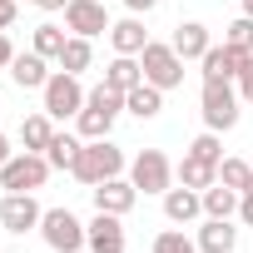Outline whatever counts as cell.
Returning a JSON list of instances; mask_svg holds the SVG:
<instances>
[{
	"label": "cell",
	"instance_id": "cell-24",
	"mask_svg": "<svg viewBox=\"0 0 253 253\" xmlns=\"http://www.w3.org/2000/svg\"><path fill=\"white\" fill-rule=\"evenodd\" d=\"M80 149H84V139H80V134H60V129H55V139H50L45 159H50V169H75Z\"/></svg>",
	"mask_w": 253,
	"mask_h": 253
},
{
	"label": "cell",
	"instance_id": "cell-17",
	"mask_svg": "<svg viewBox=\"0 0 253 253\" xmlns=\"http://www.w3.org/2000/svg\"><path fill=\"white\" fill-rule=\"evenodd\" d=\"M233 243H238V228H233L228 218H204V228H199V253H233Z\"/></svg>",
	"mask_w": 253,
	"mask_h": 253
},
{
	"label": "cell",
	"instance_id": "cell-13",
	"mask_svg": "<svg viewBox=\"0 0 253 253\" xmlns=\"http://www.w3.org/2000/svg\"><path fill=\"white\" fill-rule=\"evenodd\" d=\"M243 60H248V55H238L233 45H209V55H204L199 65H204V80H238Z\"/></svg>",
	"mask_w": 253,
	"mask_h": 253
},
{
	"label": "cell",
	"instance_id": "cell-9",
	"mask_svg": "<svg viewBox=\"0 0 253 253\" xmlns=\"http://www.w3.org/2000/svg\"><path fill=\"white\" fill-rule=\"evenodd\" d=\"M40 218H45V209L35 204V194H5L0 199V223L10 233H30V228H40Z\"/></svg>",
	"mask_w": 253,
	"mask_h": 253
},
{
	"label": "cell",
	"instance_id": "cell-38",
	"mask_svg": "<svg viewBox=\"0 0 253 253\" xmlns=\"http://www.w3.org/2000/svg\"><path fill=\"white\" fill-rule=\"evenodd\" d=\"M243 15H253V0H243Z\"/></svg>",
	"mask_w": 253,
	"mask_h": 253
},
{
	"label": "cell",
	"instance_id": "cell-6",
	"mask_svg": "<svg viewBox=\"0 0 253 253\" xmlns=\"http://www.w3.org/2000/svg\"><path fill=\"white\" fill-rule=\"evenodd\" d=\"M139 65H144V80H149V84H159V89H179V84H184V60H179V50H174V45L149 40V45H144V55H139Z\"/></svg>",
	"mask_w": 253,
	"mask_h": 253
},
{
	"label": "cell",
	"instance_id": "cell-19",
	"mask_svg": "<svg viewBox=\"0 0 253 253\" xmlns=\"http://www.w3.org/2000/svg\"><path fill=\"white\" fill-rule=\"evenodd\" d=\"M10 80L20 84V89H45V80H50V70H45V55H15L10 60Z\"/></svg>",
	"mask_w": 253,
	"mask_h": 253
},
{
	"label": "cell",
	"instance_id": "cell-18",
	"mask_svg": "<svg viewBox=\"0 0 253 253\" xmlns=\"http://www.w3.org/2000/svg\"><path fill=\"white\" fill-rule=\"evenodd\" d=\"M109 45H114V55H144V45H149V30L129 15V20H119V25H109Z\"/></svg>",
	"mask_w": 253,
	"mask_h": 253
},
{
	"label": "cell",
	"instance_id": "cell-32",
	"mask_svg": "<svg viewBox=\"0 0 253 253\" xmlns=\"http://www.w3.org/2000/svg\"><path fill=\"white\" fill-rule=\"evenodd\" d=\"M15 25V0H0V30Z\"/></svg>",
	"mask_w": 253,
	"mask_h": 253
},
{
	"label": "cell",
	"instance_id": "cell-25",
	"mask_svg": "<svg viewBox=\"0 0 253 253\" xmlns=\"http://www.w3.org/2000/svg\"><path fill=\"white\" fill-rule=\"evenodd\" d=\"M89 60H94L89 40H84V35H70V40H65V50H60V70H70V75H84V70H89Z\"/></svg>",
	"mask_w": 253,
	"mask_h": 253
},
{
	"label": "cell",
	"instance_id": "cell-39",
	"mask_svg": "<svg viewBox=\"0 0 253 253\" xmlns=\"http://www.w3.org/2000/svg\"><path fill=\"white\" fill-rule=\"evenodd\" d=\"M80 253H89V248H80Z\"/></svg>",
	"mask_w": 253,
	"mask_h": 253
},
{
	"label": "cell",
	"instance_id": "cell-2",
	"mask_svg": "<svg viewBox=\"0 0 253 253\" xmlns=\"http://www.w3.org/2000/svg\"><path fill=\"white\" fill-rule=\"evenodd\" d=\"M238 89H233V80H204V94H199V114H204V124L213 134H223V129H233L238 124Z\"/></svg>",
	"mask_w": 253,
	"mask_h": 253
},
{
	"label": "cell",
	"instance_id": "cell-8",
	"mask_svg": "<svg viewBox=\"0 0 253 253\" xmlns=\"http://www.w3.org/2000/svg\"><path fill=\"white\" fill-rule=\"evenodd\" d=\"M65 25H70V35H84V40L109 35V10H104V0H70V5H65Z\"/></svg>",
	"mask_w": 253,
	"mask_h": 253
},
{
	"label": "cell",
	"instance_id": "cell-26",
	"mask_svg": "<svg viewBox=\"0 0 253 253\" xmlns=\"http://www.w3.org/2000/svg\"><path fill=\"white\" fill-rule=\"evenodd\" d=\"M65 30L60 25H35V35H30V50L35 55H45V60H60V50H65Z\"/></svg>",
	"mask_w": 253,
	"mask_h": 253
},
{
	"label": "cell",
	"instance_id": "cell-3",
	"mask_svg": "<svg viewBox=\"0 0 253 253\" xmlns=\"http://www.w3.org/2000/svg\"><path fill=\"white\" fill-rule=\"evenodd\" d=\"M45 179H50V159H45V154H35V149L10 154V159H5V169H0V189H5V194H35Z\"/></svg>",
	"mask_w": 253,
	"mask_h": 253
},
{
	"label": "cell",
	"instance_id": "cell-27",
	"mask_svg": "<svg viewBox=\"0 0 253 253\" xmlns=\"http://www.w3.org/2000/svg\"><path fill=\"white\" fill-rule=\"evenodd\" d=\"M218 184L248 194V184H253V164H243V159H223V164H218Z\"/></svg>",
	"mask_w": 253,
	"mask_h": 253
},
{
	"label": "cell",
	"instance_id": "cell-12",
	"mask_svg": "<svg viewBox=\"0 0 253 253\" xmlns=\"http://www.w3.org/2000/svg\"><path fill=\"white\" fill-rule=\"evenodd\" d=\"M169 45H174V50H179V60L189 65V60H204L213 40H209V25H199V20H184V25L174 30V40H169Z\"/></svg>",
	"mask_w": 253,
	"mask_h": 253
},
{
	"label": "cell",
	"instance_id": "cell-41",
	"mask_svg": "<svg viewBox=\"0 0 253 253\" xmlns=\"http://www.w3.org/2000/svg\"><path fill=\"white\" fill-rule=\"evenodd\" d=\"M0 109H5V104H0Z\"/></svg>",
	"mask_w": 253,
	"mask_h": 253
},
{
	"label": "cell",
	"instance_id": "cell-40",
	"mask_svg": "<svg viewBox=\"0 0 253 253\" xmlns=\"http://www.w3.org/2000/svg\"><path fill=\"white\" fill-rule=\"evenodd\" d=\"M248 194H253V184H248Z\"/></svg>",
	"mask_w": 253,
	"mask_h": 253
},
{
	"label": "cell",
	"instance_id": "cell-16",
	"mask_svg": "<svg viewBox=\"0 0 253 253\" xmlns=\"http://www.w3.org/2000/svg\"><path fill=\"white\" fill-rule=\"evenodd\" d=\"M114 119H119V109H104V104H89V99H84V109L75 114V124H80V139H109Z\"/></svg>",
	"mask_w": 253,
	"mask_h": 253
},
{
	"label": "cell",
	"instance_id": "cell-31",
	"mask_svg": "<svg viewBox=\"0 0 253 253\" xmlns=\"http://www.w3.org/2000/svg\"><path fill=\"white\" fill-rule=\"evenodd\" d=\"M238 99L243 104H253V55L243 60V70H238Z\"/></svg>",
	"mask_w": 253,
	"mask_h": 253
},
{
	"label": "cell",
	"instance_id": "cell-23",
	"mask_svg": "<svg viewBox=\"0 0 253 253\" xmlns=\"http://www.w3.org/2000/svg\"><path fill=\"white\" fill-rule=\"evenodd\" d=\"M50 139H55V124H50V114H45V109H40V114H30V119L20 124V144H25V149L45 154V149H50Z\"/></svg>",
	"mask_w": 253,
	"mask_h": 253
},
{
	"label": "cell",
	"instance_id": "cell-35",
	"mask_svg": "<svg viewBox=\"0 0 253 253\" xmlns=\"http://www.w3.org/2000/svg\"><path fill=\"white\" fill-rule=\"evenodd\" d=\"M124 5H129V10L139 15V10H154V5H159V0H124Z\"/></svg>",
	"mask_w": 253,
	"mask_h": 253
},
{
	"label": "cell",
	"instance_id": "cell-33",
	"mask_svg": "<svg viewBox=\"0 0 253 253\" xmlns=\"http://www.w3.org/2000/svg\"><path fill=\"white\" fill-rule=\"evenodd\" d=\"M10 60H15V45L5 40V30H0V70H10Z\"/></svg>",
	"mask_w": 253,
	"mask_h": 253
},
{
	"label": "cell",
	"instance_id": "cell-7",
	"mask_svg": "<svg viewBox=\"0 0 253 253\" xmlns=\"http://www.w3.org/2000/svg\"><path fill=\"white\" fill-rule=\"evenodd\" d=\"M129 179H134V189H144V194H169V189H174V164H169L164 149H139L134 164H129Z\"/></svg>",
	"mask_w": 253,
	"mask_h": 253
},
{
	"label": "cell",
	"instance_id": "cell-34",
	"mask_svg": "<svg viewBox=\"0 0 253 253\" xmlns=\"http://www.w3.org/2000/svg\"><path fill=\"white\" fill-rule=\"evenodd\" d=\"M238 218L253 228V194H243V199H238Z\"/></svg>",
	"mask_w": 253,
	"mask_h": 253
},
{
	"label": "cell",
	"instance_id": "cell-36",
	"mask_svg": "<svg viewBox=\"0 0 253 253\" xmlns=\"http://www.w3.org/2000/svg\"><path fill=\"white\" fill-rule=\"evenodd\" d=\"M35 5H40V10H65L70 0H35Z\"/></svg>",
	"mask_w": 253,
	"mask_h": 253
},
{
	"label": "cell",
	"instance_id": "cell-28",
	"mask_svg": "<svg viewBox=\"0 0 253 253\" xmlns=\"http://www.w3.org/2000/svg\"><path fill=\"white\" fill-rule=\"evenodd\" d=\"M223 45H233L238 55H253V15H238V20L223 30Z\"/></svg>",
	"mask_w": 253,
	"mask_h": 253
},
{
	"label": "cell",
	"instance_id": "cell-14",
	"mask_svg": "<svg viewBox=\"0 0 253 253\" xmlns=\"http://www.w3.org/2000/svg\"><path fill=\"white\" fill-rule=\"evenodd\" d=\"M199 213H204V194H199V189H184V184H179V189L164 194V218H169V223H194Z\"/></svg>",
	"mask_w": 253,
	"mask_h": 253
},
{
	"label": "cell",
	"instance_id": "cell-29",
	"mask_svg": "<svg viewBox=\"0 0 253 253\" xmlns=\"http://www.w3.org/2000/svg\"><path fill=\"white\" fill-rule=\"evenodd\" d=\"M154 253H199V238H189L184 228H164L154 238Z\"/></svg>",
	"mask_w": 253,
	"mask_h": 253
},
{
	"label": "cell",
	"instance_id": "cell-15",
	"mask_svg": "<svg viewBox=\"0 0 253 253\" xmlns=\"http://www.w3.org/2000/svg\"><path fill=\"white\" fill-rule=\"evenodd\" d=\"M104 84L119 89V94H129L134 84H144V65H139V55H114L109 70H104Z\"/></svg>",
	"mask_w": 253,
	"mask_h": 253
},
{
	"label": "cell",
	"instance_id": "cell-1",
	"mask_svg": "<svg viewBox=\"0 0 253 253\" xmlns=\"http://www.w3.org/2000/svg\"><path fill=\"white\" fill-rule=\"evenodd\" d=\"M80 184H104V179H119L124 174V149L119 144H109V139H84V149H80V159H75V169H70Z\"/></svg>",
	"mask_w": 253,
	"mask_h": 253
},
{
	"label": "cell",
	"instance_id": "cell-10",
	"mask_svg": "<svg viewBox=\"0 0 253 253\" xmlns=\"http://www.w3.org/2000/svg\"><path fill=\"white\" fill-rule=\"evenodd\" d=\"M89 194H94V209H99V213H119V218L129 213L134 204H139V189H134V179H104V184H94Z\"/></svg>",
	"mask_w": 253,
	"mask_h": 253
},
{
	"label": "cell",
	"instance_id": "cell-22",
	"mask_svg": "<svg viewBox=\"0 0 253 253\" xmlns=\"http://www.w3.org/2000/svg\"><path fill=\"white\" fill-rule=\"evenodd\" d=\"M238 189H228V184H209L204 189V218H233L238 213Z\"/></svg>",
	"mask_w": 253,
	"mask_h": 253
},
{
	"label": "cell",
	"instance_id": "cell-21",
	"mask_svg": "<svg viewBox=\"0 0 253 253\" xmlns=\"http://www.w3.org/2000/svg\"><path fill=\"white\" fill-rule=\"evenodd\" d=\"M124 109H129V114H134V119H154V114H159V109H164V89H159V84H149V80H144V84H134V89H129V94H124Z\"/></svg>",
	"mask_w": 253,
	"mask_h": 253
},
{
	"label": "cell",
	"instance_id": "cell-30",
	"mask_svg": "<svg viewBox=\"0 0 253 253\" xmlns=\"http://www.w3.org/2000/svg\"><path fill=\"white\" fill-rule=\"evenodd\" d=\"M189 154H199V159H209V164H223V144H218L213 129H204V134L189 144Z\"/></svg>",
	"mask_w": 253,
	"mask_h": 253
},
{
	"label": "cell",
	"instance_id": "cell-37",
	"mask_svg": "<svg viewBox=\"0 0 253 253\" xmlns=\"http://www.w3.org/2000/svg\"><path fill=\"white\" fill-rule=\"evenodd\" d=\"M10 154H15V149H10V139L0 134V169H5V159H10Z\"/></svg>",
	"mask_w": 253,
	"mask_h": 253
},
{
	"label": "cell",
	"instance_id": "cell-4",
	"mask_svg": "<svg viewBox=\"0 0 253 253\" xmlns=\"http://www.w3.org/2000/svg\"><path fill=\"white\" fill-rule=\"evenodd\" d=\"M40 94H45V114H50V119H75V114L84 109V99H89V94L80 89V75H70V70H55Z\"/></svg>",
	"mask_w": 253,
	"mask_h": 253
},
{
	"label": "cell",
	"instance_id": "cell-5",
	"mask_svg": "<svg viewBox=\"0 0 253 253\" xmlns=\"http://www.w3.org/2000/svg\"><path fill=\"white\" fill-rule=\"evenodd\" d=\"M40 238H45L55 253H80L84 238H89V223H80L70 209H45V218H40Z\"/></svg>",
	"mask_w": 253,
	"mask_h": 253
},
{
	"label": "cell",
	"instance_id": "cell-20",
	"mask_svg": "<svg viewBox=\"0 0 253 253\" xmlns=\"http://www.w3.org/2000/svg\"><path fill=\"white\" fill-rule=\"evenodd\" d=\"M174 174H179L184 189H199V194H204L209 184H218V164H209V159H199V154H184Z\"/></svg>",
	"mask_w": 253,
	"mask_h": 253
},
{
	"label": "cell",
	"instance_id": "cell-11",
	"mask_svg": "<svg viewBox=\"0 0 253 253\" xmlns=\"http://www.w3.org/2000/svg\"><path fill=\"white\" fill-rule=\"evenodd\" d=\"M84 248H89V253H124V223H119V213H99V209H94Z\"/></svg>",
	"mask_w": 253,
	"mask_h": 253
}]
</instances>
